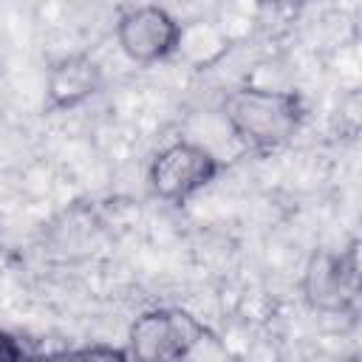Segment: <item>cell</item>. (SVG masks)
<instances>
[{
    "label": "cell",
    "instance_id": "obj_1",
    "mask_svg": "<svg viewBox=\"0 0 362 362\" xmlns=\"http://www.w3.org/2000/svg\"><path fill=\"white\" fill-rule=\"evenodd\" d=\"M223 119L235 139L249 150L269 153L288 144L305 119V102L297 90L240 85L223 96Z\"/></svg>",
    "mask_w": 362,
    "mask_h": 362
},
{
    "label": "cell",
    "instance_id": "obj_2",
    "mask_svg": "<svg viewBox=\"0 0 362 362\" xmlns=\"http://www.w3.org/2000/svg\"><path fill=\"white\" fill-rule=\"evenodd\" d=\"M303 297L314 311L342 314L359 303V240L342 249H317L303 272Z\"/></svg>",
    "mask_w": 362,
    "mask_h": 362
},
{
    "label": "cell",
    "instance_id": "obj_3",
    "mask_svg": "<svg viewBox=\"0 0 362 362\" xmlns=\"http://www.w3.org/2000/svg\"><path fill=\"white\" fill-rule=\"evenodd\" d=\"M206 325L184 308H150L139 314L127 331V345L136 359L167 362L189 356L206 339Z\"/></svg>",
    "mask_w": 362,
    "mask_h": 362
},
{
    "label": "cell",
    "instance_id": "obj_4",
    "mask_svg": "<svg viewBox=\"0 0 362 362\" xmlns=\"http://www.w3.org/2000/svg\"><path fill=\"white\" fill-rule=\"evenodd\" d=\"M221 173V161L195 141H170L161 147L147 170L150 189L170 204H184L204 187H209Z\"/></svg>",
    "mask_w": 362,
    "mask_h": 362
},
{
    "label": "cell",
    "instance_id": "obj_5",
    "mask_svg": "<svg viewBox=\"0 0 362 362\" xmlns=\"http://www.w3.org/2000/svg\"><path fill=\"white\" fill-rule=\"evenodd\" d=\"M181 34H184L181 23L164 6L156 3L136 6L124 11L116 23V42L122 54L139 65H150L175 54Z\"/></svg>",
    "mask_w": 362,
    "mask_h": 362
},
{
    "label": "cell",
    "instance_id": "obj_6",
    "mask_svg": "<svg viewBox=\"0 0 362 362\" xmlns=\"http://www.w3.org/2000/svg\"><path fill=\"white\" fill-rule=\"evenodd\" d=\"M105 85L102 68L88 54H68L48 68L45 76V107L71 110L93 99Z\"/></svg>",
    "mask_w": 362,
    "mask_h": 362
},
{
    "label": "cell",
    "instance_id": "obj_7",
    "mask_svg": "<svg viewBox=\"0 0 362 362\" xmlns=\"http://www.w3.org/2000/svg\"><path fill=\"white\" fill-rule=\"evenodd\" d=\"M266 3H272V6H277V8H297V6H303L305 0H266Z\"/></svg>",
    "mask_w": 362,
    "mask_h": 362
},
{
    "label": "cell",
    "instance_id": "obj_8",
    "mask_svg": "<svg viewBox=\"0 0 362 362\" xmlns=\"http://www.w3.org/2000/svg\"><path fill=\"white\" fill-rule=\"evenodd\" d=\"M0 356H17V348H11L6 337H0Z\"/></svg>",
    "mask_w": 362,
    "mask_h": 362
}]
</instances>
